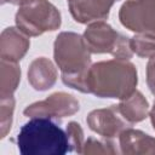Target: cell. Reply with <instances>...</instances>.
Returning <instances> with one entry per match:
<instances>
[{"label":"cell","mask_w":155,"mask_h":155,"mask_svg":"<svg viewBox=\"0 0 155 155\" xmlns=\"http://www.w3.org/2000/svg\"><path fill=\"white\" fill-rule=\"evenodd\" d=\"M137 68L128 59L101 61L90 67L87 74V93L99 98L125 99L137 87Z\"/></svg>","instance_id":"cell-1"},{"label":"cell","mask_w":155,"mask_h":155,"mask_svg":"<svg viewBox=\"0 0 155 155\" xmlns=\"http://www.w3.org/2000/svg\"><path fill=\"white\" fill-rule=\"evenodd\" d=\"M91 51L84 39L74 31H62L53 42V58L61 70L64 85L87 93V74L91 63Z\"/></svg>","instance_id":"cell-2"},{"label":"cell","mask_w":155,"mask_h":155,"mask_svg":"<svg viewBox=\"0 0 155 155\" xmlns=\"http://www.w3.org/2000/svg\"><path fill=\"white\" fill-rule=\"evenodd\" d=\"M22 155H64L69 153L67 132L50 117H30L17 134Z\"/></svg>","instance_id":"cell-3"},{"label":"cell","mask_w":155,"mask_h":155,"mask_svg":"<svg viewBox=\"0 0 155 155\" xmlns=\"http://www.w3.org/2000/svg\"><path fill=\"white\" fill-rule=\"evenodd\" d=\"M15 22L16 27L30 38L57 30L62 24V17L48 0H23L18 5Z\"/></svg>","instance_id":"cell-4"},{"label":"cell","mask_w":155,"mask_h":155,"mask_svg":"<svg viewBox=\"0 0 155 155\" xmlns=\"http://www.w3.org/2000/svg\"><path fill=\"white\" fill-rule=\"evenodd\" d=\"M82 35L91 53H109L119 59H130L133 56L130 38L116 31L104 21L87 24Z\"/></svg>","instance_id":"cell-5"},{"label":"cell","mask_w":155,"mask_h":155,"mask_svg":"<svg viewBox=\"0 0 155 155\" xmlns=\"http://www.w3.org/2000/svg\"><path fill=\"white\" fill-rule=\"evenodd\" d=\"M119 19L126 29L155 38V0H126L119 10Z\"/></svg>","instance_id":"cell-6"},{"label":"cell","mask_w":155,"mask_h":155,"mask_svg":"<svg viewBox=\"0 0 155 155\" xmlns=\"http://www.w3.org/2000/svg\"><path fill=\"white\" fill-rule=\"evenodd\" d=\"M80 110L79 101L70 93L54 92L42 101L29 104L23 114L27 117H50V119H63L71 116Z\"/></svg>","instance_id":"cell-7"},{"label":"cell","mask_w":155,"mask_h":155,"mask_svg":"<svg viewBox=\"0 0 155 155\" xmlns=\"http://www.w3.org/2000/svg\"><path fill=\"white\" fill-rule=\"evenodd\" d=\"M86 122L91 131L99 134L101 137L110 139L119 137L124 130L132 126L121 115L117 104L92 110L87 115Z\"/></svg>","instance_id":"cell-8"},{"label":"cell","mask_w":155,"mask_h":155,"mask_svg":"<svg viewBox=\"0 0 155 155\" xmlns=\"http://www.w3.org/2000/svg\"><path fill=\"white\" fill-rule=\"evenodd\" d=\"M116 0H68V8L75 22L90 24L109 17Z\"/></svg>","instance_id":"cell-9"},{"label":"cell","mask_w":155,"mask_h":155,"mask_svg":"<svg viewBox=\"0 0 155 155\" xmlns=\"http://www.w3.org/2000/svg\"><path fill=\"white\" fill-rule=\"evenodd\" d=\"M30 47L29 36L17 27H7L0 36V57L1 59L19 62Z\"/></svg>","instance_id":"cell-10"},{"label":"cell","mask_w":155,"mask_h":155,"mask_svg":"<svg viewBox=\"0 0 155 155\" xmlns=\"http://www.w3.org/2000/svg\"><path fill=\"white\" fill-rule=\"evenodd\" d=\"M120 153L126 155H154L155 154V137L134 128H126L119 136Z\"/></svg>","instance_id":"cell-11"},{"label":"cell","mask_w":155,"mask_h":155,"mask_svg":"<svg viewBox=\"0 0 155 155\" xmlns=\"http://www.w3.org/2000/svg\"><path fill=\"white\" fill-rule=\"evenodd\" d=\"M58 79V71L53 62L46 57L35 58L28 68V82L35 91L50 90Z\"/></svg>","instance_id":"cell-12"},{"label":"cell","mask_w":155,"mask_h":155,"mask_svg":"<svg viewBox=\"0 0 155 155\" xmlns=\"http://www.w3.org/2000/svg\"><path fill=\"white\" fill-rule=\"evenodd\" d=\"M117 108L125 120L131 125L145 120L150 110L147 98L137 90L127 98L121 99L117 104Z\"/></svg>","instance_id":"cell-13"},{"label":"cell","mask_w":155,"mask_h":155,"mask_svg":"<svg viewBox=\"0 0 155 155\" xmlns=\"http://www.w3.org/2000/svg\"><path fill=\"white\" fill-rule=\"evenodd\" d=\"M0 76V99L13 96L21 81V68L18 62L1 59Z\"/></svg>","instance_id":"cell-14"},{"label":"cell","mask_w":155,"mask_h":155,"mask_svg":"<svg viewBox=\"0 0 155 155\" xmlns=\"http://www.w3.org/2000/svg\"><path fill=\"white\" fill-rule=\"evenodd\" d=\"M117 153H119V150H117L114 140L110 138H104V137H102V139H98L94 137H88L85 140L84 147H82V154H85V155H90V154L114 155Z\"/></svg>","instance_id":"cell-15"},{"label":"cell","mask_w":155,"mask_h":155,"mask_svg":"<svg viewBox=\"0 0 155 155\" xmlns=\"http://www.w3.org/2000/svg\"><path fill=\"white\" fill-rule=\"evenodd\" d=\"M130 46L132 52L142 58H151L155 56V38L153 36L134 34L130 38Z\"/></svg>","instance_id":"cell-16"},{"label":"cell","mask_w":155,"mask_h":155,"mask_svg":"<svg viewBox=\"0 0 155 155\" xmlns=\"http://www.w3.org/2000/svg\"><path fill=\"white\" fill-rule=\"evenodd\" d=\"M15 113L13 96L0 99V138H5L11 130Z\"/></svg>","instance_id":"cell-17"},{"label":"cell","mask_w":155,"mask_h":155,"mask_svg":"<svg viewBox=\"0 0 155 155\" xmlns=\"http://www.w3.org/2000/svg\"><path fill=\"white\" fill-rule=\"evenodd\" d=\"M65 132L69 140V153L74 151L78 154H82L85 138H84V131L81 128V125L76 121H70L65 127Z\"/></svg>","instance_id":"cell-18"},{"label":"cell","mask_w":155,"mask_h":155,"mask_svg":"<svg viewBox=\"0 0 155 155\" xmlns=\"http://www.w3.org/2000/svg\"><path fill=\"white\" fill-rule=\"evenodd\" d=\"M147 84L150 92L155 94V56L149 58L147 64Z\"/></svg>","instance_id":"cell-19"},{"label":"cell","mask_w":155,"mask_h":155,"mask_svg":"<svg viewBox=\"0 0 155 155\" xmlns=\"http://www.w3.org/2000/svg\"><path fill=\"white\" fill-rule=\"evenodd\" d=\"M149 117H150V121H151V126L155 130V101H154V104H153L151 109L149 110Z\"/></svg>","instance_id":"cell-20"},{"label":"cell","mask_w":155,"mask_h":155,"mask_svg":"<svg viewBox=\"0 0 155 155\" xmlns=\"http://www.w3.org/2000/svg\"><path fill=\"white\" fill-rule=\"evenodd\" d=\"M23 0H1V4H13V5H19Z\"/></svg>","instance_id":"cell-21"},{"label":"cell","mask_w":155,"mask_h":155,"mask_svg":"<svg viewBox=\"0 0 155 155\" xmlns=\"http://www.w3.org/2000/svg\"><path fill=\"white\" fill-rule=\"evenodd\" d=\"M116 1H119V0H116Z\"/></svg>","instance_id":"cell-22"}]
</instances>
